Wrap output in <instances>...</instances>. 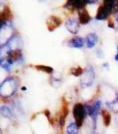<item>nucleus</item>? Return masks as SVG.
I'll list each match as a JSON object with an SVG mask.
<instances>
[{
    "label": "nucleus",
    "instance_id": "10",
    "mask_svg": "<svg viewBox=\"0 0 118 134\" xmlns=\"http://www.w3.org/2000/svg\"><path fill=\"white\" fill-rule=\"evenodd\" d=\"M67 46L73 49H83V47H85L84 38L79 35L72 36L67 40Z\"/></svg>",
    "mask_w": 118,
    "mask_h": 134
},
{
    "label": "nucleus",
    "instance_id": "26",
    "mask_svg": "<svg viewBox=\"0 0 118 134\" xmlns=\"http://www.w3.org/2000/svg\"><path fill=\"white\" fill-rule=\"evenodd\" d=\"M94 134H99V133H94Z\"/></svg>",
    "mask_w": 118,
    "mask_h": 134
},
{
    "label": "nucleus",
    "instance_id": "13",
    "mask_svg": "<svg viewBox=\"0 0 118 134\" xmlns=\"http://www.w3.org/2000/svg\"><path fill=\"white\" fill-rule=\"evenodd\" d=\"M106 107L109 112L114 114H118V93H115V97L113 100L106 102Z\"/></svg>",
    "mask_w": 118,
    "mask_h": 134
},
{
    "label": "nucleus",
    "instance_id": "7",
    "mask_svg": "<svg viewBox=\"0 0 118 134\" xmlns=\"http://www.w3.org/2000/svg\"><path fill=\"white\" fill-rule=\"evenodd\" d=\"M5 45H7V47H9L11 51L22 50L23 40H22V38H21V34L19 33L18 31H16L14 35L11 37L10 40H8Z\"/></svg>",
    "mask_w": 118,
    "mask_h": 134
},
{
    "label": "nucleus",
    "instance_id": "6",
    "mask_svg": "<svg viewBox=\"0 0 118 134\" xmlns=\"http://www.w3.org/2000/svg\"><path fill=\"white\" fill-rule=\"evenodd\" d=\"M95 70L93 69V66H89L88 68L84 69L83 71V73L81 76V86L82 88H89L91 87L93 85L94 81H95Z\"/></svg>",
    "mask_w": 118,
    "mask_h": 134
},
{
    "label": "nucleus",
    "instance_id": "17",
    "mask_svg": "<svg viewBox=\"0 0 118 134\" xmlns=\"http://www.w3.org/2000/svg\"><path fill=\"white\" fill-rule=\"evenodd\" d=\"M83 71H84V69H83L82 67L75 66V67H72V68L70 69L69 73L75 77H81L82 76V74L83 73Z\"/></svg>",
    "mask_w": 118,
    "mask_h": 134
},
{
    "label": "nucleus",
    "instance_id": "1",
    "mask_svg": "<svg viewBox=\"0 0 118 134\" xmlns=\"http://www.w3.org/2000/svg\"><path fill=\"white\" fill-rule=\"evenodd\" d=\"M20 87V80L17 76L9 75L0 85V98L8 100L14 97Z\"/></svg>",
    "mask_w": 118,
    "mask_h": 134
},
{
    "label": "nucleus",
    "instance_id": "12",
    "mask_svg": "<svg viewBox=\"0 0 118 134\" xmlns=\"http://www.w3.org/2000/svg\"><path fill=\"white\" fill-rule=\"evenodd\" d=\"M0 114L8 120H14L15 118V113L14 109L11 105H3L0 107Z\"/></svg>",
    "mask_w": 118,
    "mask_h": 134
},
{
    "label": "nucleus",
    "instance_id": "14",
    "mask_svg": "<svg viewBox=\"0 0 118 134\" xmlns=\"http://www.w3.org/2000/svg\"><path fill=\"white\" fill-rule=\"evenodd\" d=\"M100 114H101L102 118H103V124L106 127H108L109 125L111 124V113L108 111V109H103L101 110V112H100Z\"/></svg>",
    "mask_w": 118,
    "mask_h": 134
},
{
    "label": "nucleus",
    "instance_id": "24",
    "mask_svg": "<svg viewBox=\"0 0 118 134\" xmlns=\"http://www.w3.org/2000/svg\"><path fill=\"white\" fill-rule=\"evenodd\" d=\"M115 10H118V2H117V5H116V7H115Z\"/></svg>",
    "mask_w": 118,
    "mask_h": 134
},
{
    "label": "nucleus",
    "instance_id": "8",
    "mask_svg": "<svg viewBox=\"0 0 118 134\" xmlns=\"http://www.w3.org/2000/svg\"><path fill=\"white\" fill-rule=\"evenodd\" d=\"M45 23L47 30L49 31H53L63 24V19L57 14H51L46 18Z\"/></svg>",
    "mask_w": 118,
    "mask_h": 134
},
{
    "label": "nucleus",
    "instance_id": "21",
    "mask_svg": "<svg viewBox=\"0 0 118 134\" xmlns=\"http://www.w3.org/2000/svg\"><path fill=\"white\" fill-rule=\"evenodd\" d=\"M102 67H103L104 69L109 70V64H108V63H104V64H102Z\"/></svg>",
    "mask_w": 118,
    "mask_h": 134
},
{
    "label": "nucleus",
    "instance_id": "2",
    "mask_svg": "<svg viewBox=\"0 0 118 134\" xmlns=\"http://www.w3.org/2000/svg\"><path fill=\"white\" fill-rule=\"evenodd\" d=\"M102 105L103 103L100 98H96L93 102L84 104L88 116L91 118V122H93V129H95L96 126H97L99 115L100 114V112L102 110Z\"/></svg>",
    "mask_w": 118,
    "mask_h": 134
},
{
    "label": "nucleus",
    "instance_id": "23",
    "mask_svg": "<svg viewBox=\"0 0 118 134\" xmlns=\"http://www.w3.org/2000/svg\"><path fill=\"white\" fill-rule=\"evenodd\" d=\"M39 3H45V2H47L48 0H37Z\"/></svg>",
    "mask_w": 118,
    "mask_h": 134
},
{
    "label": "nucleus",
    "instance_id": "3",
    "mask_svg": "<svg viewBox=\"0 0 118 134\" xmlns=\"http://www.w3.org/2000/svg\"><path fill=\"white\" fill-rule=\"evenodd\" d=\"M115 10V6L108 4L100 3L96 9L94 14V20L98 21H107L111 18Z\"/></svg>",
    "mask_w": 118,
    "mask_h": 134
},
{
    "label": "nucleus",
    "instance_id": "4",
    "mask_svg": "<svg viewBox=\"0 0 118 134\" xmlns=\"http://www.w3.org/2000/svg\"><path fill=\"white\" fill-rule=\"evenodd\" d=\"M72 114L75 119V122L77 125V127L80 129L83 125V124H84L85 120H86L88 116L84 104L83 103L75 104L72 109Z\"/></svg>",
    "mask_w": 118,
    "mask_h": 134
},
{
    "label": "nucleus",
    "instance_id": "18",
    "mask_svg": "<svg viewBox=\"0 0 118 134\" xmlns=\"http://www.w3.org/2000/svg\"><path fill=\"white\" fill-rule=\"evenodd\" d=\"M9 75H11L7 71L5 70L2 65H0V85L5 81V80L7 78Z\"/></svg>",
    "mask_w": 118,
    "mask_h": 134
},
{
    "label": "nucleus",
    "instance_id": "19",
    "mask_svg": "<svg viewBox=\"0 0 118 134\" xmlns=\"http://www.w3.org/2000/svg\"><path fill=\"white\" fill-rule=\"evenodd\" d=\"M112 19L114 20L115 23V26H116V30L118 29V10H115L113 15H112Z\"/></svg>",
    "mask_w": 118,
    "mask_h": 134
},
{
    "label": "nucleus",
    "instance_id": "22",
    "mask_svg": "<svg viewBox=\"0 0 118 134\" xmlns=\"http://www.w3.org/2000/svg\"><path fill=\"white\" fill-rule=\"evenodd\" d=\"M114 60H115V61L116 62V63H118V53H117V52L115 53V57H114Z\"/></svg>",
    "mask_w": 118,
    "mask_h": 134
},
{
    "label": "nucleus",
    "instance_id": "11",
    "mask_svg": "<svg viewBox=\"0 0 118 134\" xmlns=\"http://www.w3.org/2000/svg\"><path fill=\"white\" fill-rule=\"evenodd\" d=\"M76 17L79 21V23L82 25H87L93 21V17L91 15V13L88 11L87 8H84L83 10H80L78 12H76Z\"/></svg>",
    "mask_w": 118,
    "mask_h": 134
},
{
    "label": "nucleus",
    "instance_id": "15",
    "mask_svg": "<svg viewBox=\"0 0 118 134\" xmlns=\"http://www.w3.org/2000/svg\"><path fill=\"white\" fill-rule=\"evenodd\" d=\"M66 134H79V128L75 122H70L66 129Z\"/></svg>",
    "mask_w": 118,
    "mask_h": 134
},
{
    "label": "nucleus",
    "instance_id": "25",
    "mask_svg": "<svg viewBox=\"0 0 118 134\" xmlns=\"http://www.w3.org/2000/svg\"><path fill=\"white\" fill-rule=\"evenodd\" d=\"M115 48H116V52H117V53H118V45H117V46H116V47H115Z\"/></svg>",
    "mask_w": 118,
    "mask_h": 134
},
{
    "label": "nucleus",
    "instance_id": "9",
    "mask_svg": "<svg viewBox=\"0 0 118 134\" xmlns=\"http://www.w3.org/2000/svg\"><path fill=\"white\" fill-rule=\"evenodd\" d=\"M84 38V44L85 47L89 50H93L98 46L100 42V36L96 32H88V33L83 37Z\"/></svg>",
    "mask_w": 118,
    "mask_h": 134
},
{
    "label": "nucleus",
    "instance_id": "16",
    "mask_svg": "<svg viewBox=\"0 0 118 134\" xmlns=\"http://www.w3.org/2000/svg\"><path fill=\"white\" fill-rule=\"evenodd\" d=\"M35 67L38 71L43 72L44 73H47V74H49V75H53V73H54V69H53V67L47 66V65H43V64H41V65H36Z\"/></svg>",
    "mask_w": 118,
    "mask_h": 134
},
{
    "label": "nucleus",
    "instance_id": "5",
    "mask_svg": "<svg viewBox=\"0 0 118 134\" xmlns=\"http://www.w3.org/2000/svg\"><path fill=\"white\" fill-rule=\"evenodd\" d=\"M63 24L65 26V29L69 32L71 35H77L80 31L81 24L76 17V14H72L66 17L65 21H63Z\"/></svg>",
    "mask_w": 118,
    "mask_h": 134
},
{
    "label": "nucleus",
    "instance_id": "27",
    "mask_svg": "<svg viewBox=\"0 0 118 134\" xmlns=\"http://www.w3.org/2000/svg\"><path fill=\"white\" fill-rule=\"evenodd\" d=\"M66 1H68V0H66Z\"/></svg>",
    "mask_w": 118,
    "mask_h": 134
},
{
    "label": "nucleus",
    "instance_id": "20",
    "mask_svg": "<svg viewBox=\"0 0 118 134\" xmlns=\"http://www.w3.org/2000/svg\"><path fill=\"white\" fill-rule=\"evenodd\" d=\"M96 55H97V57L100 58V59H102V58L105 57L104 52H103L102 49H100V48H97V49H96Z\"/></svg>",
    "mask_w": 118,
    "mask_h": 134
}]
</instances>
